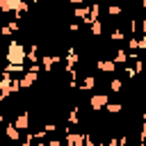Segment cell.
Here are the masks:
<instances>
[{
  "mask_svg": "<svg viewBox=\"0 0 146 146\" xmlns=\"http://www.w3.org/2000/svg\"><path fill=\"white\" fill-rule=\"evenodd\" d=\"M107 103H110V96H107V94H94V96L89 98V107H91V110H96V112H98V110H103Z\"/></svg>",
  "mask_w": 146,
  "mask_h": 146,
  "instance_id": "cell-2",
  "label": "cell"
},
{
  "mask_svg": "<svg viewBox=\"0 0 146 146\" xmlns=\"http://www.w3.org/2000/svg\"><path fill=\"white\" fill-rule=\"evenodd\" d=\"M18 132H21V130H18L16 125H7V137H9V139L16 141V139H18Z\"/></svg>",
  "mask_w": 146,
  "mask_h": 146,
  "instance_id": "cell-7",
  "label": "cell"
},
{
  "mask_svg": "<svg viewBox=\"0 0 146 146\" xmlns=\"http://www.w3.org/2000/svg\"><path fill=\"white\" fill-rule=\"evenodd\" d=\"M107 11H110L112 16H119V14H121V7H119V5H110V7H107Z\"/></svg>",
  "mask_w": 146,
  "mask_h": 146,
  "instance_id": "cell-11",
  "label": "cell"
},
{
  "mask_svg": "<svg viewBox=\"0 0 146 146\" xmlns=\"http://www.w3.org/2000/svg\"><path fill=\"white\" fill-rule=\"evenodd\" d=\"M107 112H110V114H119V112H121V105H119V103H112V105L107 103Z\"/></svg>",
  "mask_w": 146,
  "mask_h": 146,
  "instance_id": "cell-9",
  "label": "cell"
},
{
  "mask_svg": "<svg viewBox=\"0 0 146 146\" xmlns=\"http://www.w3.org/2000/svg\"><path fill=\"white\" fill-rule=\"evenodd\" d=\"M14 125H16L18 130H27V128H30V114H27V112H21V114L16 116V121H14Z\"/></svg>",
  "mask_w": 146,
  "mask_h": 146,
  "instance_id": "cell-4",
  "label": "cell"
},
{
  "mask_svg": "<svg viewBox=\"0 0 146 146\" xmlns=\"http://www.w3.org/2000/svg\"><path fill=\"white\" fill-rule=\"evenodd\" d=\"M98 68L105 71V73H112V71L116 68V62H112V59H100V62H98Z\"/></svg>",
  "mask_w": 146,
  "mask_h": 146,
  "instance_id": "cell-5",
  "label": "cell"
},
{
  "mask_svg": "<svg viewBox=\"0 0 146 146\" xmlns=\"http://www.w3.org/2000/svg\"><path fill=\"white\" fill-rule=\"evenodd\" d=\"M36 146H43V144H36Z\"/></svg>",
  "mask_w": 146,
  "mask_h": 146,
  "instance_id": "cell-13",
  "label": "cell"
},
{
  "mask_svg": "<svg viewBox=\"0 0 146 146\" xmlns=\"http://www.w3.org/2000/svg\"><path fill=\"white\" fill-rule=\"evenodd\" d=\"M91 34H94V36H100V34H103V23H100V21H94V23H91Z\"/></svg>",
  "mask_w": 146,
  "mask_h": 146,
  "instance_id": "cell-6",
  "label": "cell"
},
{
  "mask_svg": "<svg viewBox=\"0 0 146 146\" xmlns=\"http://www.w3.org/2000/svg\"><path fill=\"white\" fill-rule=\"evenodd\" d=\"M25 46L23 43H18V41H11L9 43V48H7V59H9V64H23L25 62Z\"/></svg>",
  "mask_w": 146,
  "mask_h": 146,
  "instance_id": "cell-1",
  "label": "cell"
},
{
  "mask_svg": "<svg viewBox=\"0 0 146 146\" xmlns=\"http://www.w3.org/2000/svg\"><path fill=\"white\" fill-rule=\"evenodd\" d=\"M141 5H144V7H146V0H141Z\"/></svg>",
  "mask_w": 146,
  "mask_h": 146,
  "instance_id": "cell-12",
  "label": "cell"
},
{
  "mask_svg": "<svg viewBox=\"0 0 146 146\" xmlns=\"http://www.w3.org/2000/svg\"><path fill=\"white\" fill-rule=\"evenodd\" d=\"M114 62H116V64L125 62V50H116V55H114Z\"/></svg>",
  "mask_w": 146,
  "mask_h": 146,
  "instance_id": "cell-10",
  "label": "cell"
},
{
  "mask_svg": "<svg viewBox=\"0 0 146 146\" xmlns=\"http://www.w3.org/2000/svg\"><path fill=\"white\" fill-rule=\"evenodd\" d=\"M66 144L68 146H87V135H82V132H68L66 135Z\"/></svg>",
  "mask_w": 146,
  "mask_h": 146,
  "instance_id": "cell-3",
  "label": "cell"
},
{
  "mask_svg": "<svg viewBox=\"0 0 146 146\" xmlns=\"http://www.w3.org/2000/svg\"><path fill=\"white\" fill-rule=\"evenodd\" d=\"M121 87H123V82H121V80H119V78H114V80H112V82H110V89H112V91H114V94H116V91H121Z\"/></svg>",
  "mask_w": 146,
  "mask_h": 146,
  "instance_id": "cell-8",
  "label": "cell"
}]
</instances>
